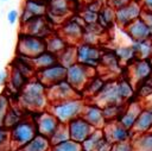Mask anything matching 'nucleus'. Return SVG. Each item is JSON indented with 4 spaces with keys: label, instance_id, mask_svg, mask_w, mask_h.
<instances>
[{
    "label": "nucleus",
    "instance_id": "4",
    "mask_svg": "<svg viewBox=\"0 0 152 151\" xmlns=\"http://www.w3.org/2000/svg\"><path fill=\"white\" fill-rule=\"evenodd\" d=\"M46 50L45 38L20 32L17 42V55L33 58Z\"/></svg>",
    "mask_w": 152,
    "mask_h": 151
},
{
    "label": "nucleus",
    "instance_id": "5",
    "mask_svg": "<svg viewBox=\"0 0 152 151\" xmlns=\"http://www.w3.org/2000/svg\"><path fill=\"white\" fill-rule=\"evenodd\" d=\"M52 24L46 18V15H39L30 18L28 20L21 23V30L20 32L38 36L42 38H46L50 33H52Z\"/></svg>",
    "mask_w": 152,
    "mask_h": 151
},
{
    "label": "nucleus",
    "instance_id": "11",
    "mask_svg": "<svg viewBox=\"0 0 152 151\" xmlns=\"http://www.w3.org/2000/svg\"><path fill=\"white\" fill-rule=\"evenodd\" d=\"M8 73H10V76H8L7 86L12 92H20L25 87V84L30 81V78L25 76L14 65H11V68L8 69Z\"/></svg>",
    "mask_w": 152,
    "mask_h": 151
},
{
    "label": "nucleus",
    "instance_id": "6",
    "mask_svg": "<svg viewBox=\"0 0 152 151\" xmlns=\"http://www.w3.org/2000/svg\"><path fill=\"white\" fill-rule=\"evenodd\" d=\"M141 12H142V7L140 5V1L131 0L124 6L115 10V23L125 29L132 21L140 18Z\"/></svg>",
    "mask_w": 152,
    "mask_h": 151
},
{
    "label": "nucleus",
    "instance_id": "20",
    "mask_svg": "<svg viewBox=\"0 0 152 151\" xmlns=\"http://www.w3.org/2000/svg\"><path fill=\"white\" fill-rule=\"evenodd\" d=\"M11 150L10 146V128L0 126V151Z\"/></svg>",
    "mask_w": 152,
    "mask_h": 151
},
{
    "label": "nucleus",
    "instance_id": "25",
    "mask_svg": "<svg viewBox=\"0 0 152 151\" xmlns=\"http://www.w3.org/2000/svg\"><path fill=\"white\" fill-rule=\"evenodd\" d=\"M140 5L142 7V11L152 12V0H140Z\"/></svg>",
    "mask_w": 152,
    "mask_h": 151
},
{
    "label": "nucleus",
    "instance_id": "13",
    "mask_svg": "<svg viewBox=\"0 0 152 151\" xmlns=\"http://www.w3.org/2000/svg\"><path fill=\"white\" fill-rule=\"evenodd\" d=\"M31 59H32V63H33V67L36 70H42V69H45L48 67H51V65L58 63L57 55L53 52H50L48 50L43 51L42 54H39L38 56H36Z\"/></svg>",
    "mask_w": 152,
    "mask_h": 151
},
{
    "label": "nucleus",
    "instance_id": "1",
    "mask_svg": "<svg viewBox=\"0 0 152 151\" xmlns=\"http://www.w3.org/2000/svg\"><path fill=\"white\" fill-rule=\"evenodd\" d=\"M80 8L81 5L77 0H49L45 15L52 25H61L69 17L78 12Z\"/></svg>",
    "mask_w": 152,
    "mask_h": 151
},
{
    "label": "nucleus",
    "instance_id": "26",
    "mask_svg": "<svg viewBox=\"0 0 152 151\" xmlns=\"http://www.w3.org/2000/svg\"><path fill=\"white\" fill-rule=\"evenodd\" d=\"M78 1V4L81 5V6H83V5H87V4H89V2H91V1H94V0H77Z\"/></svg>",
    "mask_w": 152,
    "mask_h": 151
},
{
    "label": "nucleus",
    "instance_id": "28",
    "mask_svg": "<svg viewBox=\"0 0 152 151\" xmlns=\"http://www.w3.org/2000/svg\"><path fill=\"white\" fill-rule=\"evenodd\" d=\"M0 1H2V2H5V1H7V0H0Z\"/></svg>",
    "mask_w": 152,
    "mask_h": 151
},
{
    "label": "nucleus",
    "instance_id": "19",
    "mask_svg": "<svg viewBox=\"0 0 152 151\" xmlns=\"http://www.w3.org/2000/svg\"><path fill=\"white\" fill-rule=\"evenodd\" d=\"M10 99L6 94H0V126H4L5 117L10 109Z\"/></svg>",
    "mask_w": 152,
    "mask_h": 151
},
{
    "label": "nucleus",
    "instance_id": "14",
    "mask_svg": "<svg viewBox=\"0 0 152 151\" xmlns=\"http://www.w3.org/2000/svg\"><path fill=\"white\" fill-rule=\"evenodd\" d=\"M97 23L103 29H110L114 24H116L115 23V8H113L112 6L104 2L99 11Z\"/></svg>",
    "mask_w": 152,
    "mask_h": 151
},
{
    "label": "nucleus",
    "instance_id": "24",
    "mask_svg": "<svg viewBox=\"0 0 152 151\" xmlns=\"http://www.w3.org/2000/svg\"><path fill=\"white\" fill-rule=\"evenodd\" d=\"M8 76H10V73H8V69L6 70H0V84H7L8 82Z\"/></svg>",
    "mask_w": 152,
    "mask_h": 151
},
{
    "label": "nucleus",
    "instance_id": "27",
    "mask_svg": "<svg viewBox=\"0 0 152 151\" xmlns=\"http://www.w3.org/2000/svg\"><path fill=\"white\" fill-rule=\"evenodd\" d=\"M39 1H44V2H48L49 0H39Z\"/></svg>",
    "mask_w": 152,
    "mask_h": 151
},
{
    "label": "nucleus",
    "instance_id": "8",
    "mask_svg": "<svg viewBox=\"0 0 152 151\" xmlns=\"http://www.w3.org/2000/svg\"><path fill=\"white\" fill-rule=\"evenodd\" d=\"M101 57L102 56H101L100 50L94 45H90L87 43L77 48V61L84 65L93 68L99 63Z\"/></svg>",
    "mask_w": 152,
    "mask_h": 151
},
{
    "label": "nucleus",
    "instance_id": "23",
    "mask_svg": "<svg viewBox=\"0 0 152 151\" xmlns=\"http://www.w3.org/2000/svg\"><path fill=\"white\" fill-rule=\"evenodd\" d=\"M128 1H131V0H104V2L106 4H108L109 6H112L113 8H119V7H121V6H124L125 4H127Z\"/></svg>",
    "mask_w": 152,
    "mask_h": 151
},
{
    "label": "nucleus",
    "instance_id": "15",
    "mask_svg": "<svg viewBox=\"0 0 152 151\" xmlns=\"http://www.w3.org/2000/svg\"><path fill=\"white\" fill-rule=\"evenodd\" d=\"M36 127L37 132L39 134H43L45 137H49L53 134V131L56 128V121L53 117L48 115V114H42L39 119L36 121Z\"/></svg>",
    "mask_w": 152,
    "mask_h": 151
},
{
    "label": "nucleus",
    "instance_id": "29",
    "mask_svg": "<svg viewBox=\"0 0 152 151\" xmlns=\"http://www.w3.org/2000/svg\"><path fill=\"white\" fill-rule=\"evenodd\" d=\"M133 1H140V0H133Z\"/></svg>",
    "mask_w": 152,
    "mask_h": 151
},
{
    "label": "nucleus",
    "instance_id": "16",
    "mask_svg": "<svg viewBox=\"0 0 152 151\" xmlns=\"http://www.w3.org/2000/svg\"><path fill=\"white\" fill-rule=\"evenodd\" d=\"M49 146L48 138L43 134L37 133L26 145H24L18 151H46Z\"/></svg>",
    "mask_w": 152,
    "mask_h": 151
},
{
    "label": "nucleus",
    "instance_id": "17",
    "mask_svg": "<svg viewBox=\"0 0 152 151\" xmlns=\"http://www.w3.org/2000/svg\"><path fill=\"white\" fill-rule=\"evenodd\" d=\"M57 58H58V63H61L65 68H69L70 65L77 62V48L66 46L63 51H61L57 55Z\"/></svg>",
    "mask_w": 152,
    "mask_h": 151
},
{
    "label": "nucleus",
    "instance_id": "22",
    "mask_svg": "<svg viewBox=\"0 0 152 151\" xmlns=\"http://www.w3.org/2000/svg\"><path fill=\"white\" fill-rule=\"evenodd\" d=\"M140 17H141L142 20L146 23V25L148 26V29H150V31H151V33H152V12L142 11Z\"/></svg>",
    "mask_w": 152,
    "mask_h": 151
},
{
    "label": "nucleus",
    "instance_id": "7",
    "mask_svg": "<svg viewBox=\"0 0 152 151\" xmlns=\"http://www.w3.org/2000/svg\"><path fill=\"white\" fill-rule=\"evenodd\" d=\"M36 76L45 87H50L66 78V68L61 63H56L45 69L37 70Z\"/></svg>",
    "mask_w": 152,
    "mask_h": 151
},
{
    "label": "nucleus",
    "instance_id": "2",
    "mask_svg": "<svg viewBox=\"0 0 152 151\" xmlns=\"http://www.w3.org/2000/svg\"><path fill=\"white\" fill-rule=\"evenodd\" d=\"M45 86L38 80H30L19 92V103L28 109L39 108L45 101Z\"/></svg>",
    "mask_w": 152,
    "mask_h": 151
},
{
    "label": "nucleus",
    "instance_id": "10",
    "mask_svg": "<svg viewBox=\"0 0 152 151\" xmlns=\"http://www.w3.org/2000/svg\"><path fill=\"white\" fill-rule=\"evenodd\" d=\"M126 33L134 40V42H140L145 40L148 38H152V33L146 25V23L142 20V18H138L134 21H132L129 25L125 27Z\"/></svg>",
    "mask_w": 152,
    "mask_h": 151
},
{
    "label": "nucleus",
    "instance_id": "12",
    "mask_svg": "<svg viewBox=\"0 0 152 151\" xmlns=\"http://www.w3.org/2000/svg\"><path fill=\"white\" fill-rule=\"evenodd\" d=\"M45 44H46V50L50 52H53L58 55L61 51H63L68 46V42L61 33H50L45 38Z\"/></svg>",
    "mask_w": 152,
    "mask_h": 151
},
{
    "label": "nucleus",
    "instance_id": "21",
    "mask_svg": "<svg viewBox=\"0 0 152 151\" xmlns=\"http://www.w3.org/2000/svg\"><path fill=\"white\" fill-rule=\"evenodd\" d=\"M6 19H7V23L10 24V25H14V24H17L18 23V20L20 19V13H19V11L18 10H10L8 12H7V14H6Z\"/></svg>",
    "mask_w": 152,
    "mask_h": 151
},
{
    "label": "nucleus",
    "instance_id": "9",
    "mask_svg": "<svg viewBox=\"0 0 152 151\" xmlns=\"http://www.w3.org/2000/svg\"><path fill=\"white\" fill-rule=\"evenodd\" d=\"M48 10V2L39 0H25L23 11L20 13V23H24L33 17L45 15Z\"/></svg>",
    "mask_w": 152,
    "mask_h": 151
},
{
    "label": "nucleus",
    "instance_id": "3",
    "mask_svg": "<svg viewBox=\"0 0 152 151\" xmlns=\"http://www.w3.org/2000/svg\"><path fill=\"white\" fill-rule=\"evenodd\" d=\"M36 124L27 120L21 119L18 124L10 128V146L11 150L18 151L24 145H26L36 134H37Z\"/></svg>",
    "mask_w": 152,
    "mask_h": 151
},
{
    "label": "nucleus",
    "instance_id": "18",
    "mask_svg": "<svg viewBox=\"0 0 152 151\" xmlns=\"http://www.w3.org/2000/svg\"><path fill=\"white\" fill-rule=\"evenodd\" d=\"M21 119H23L21 113H20L17 108H14V107L11 106L10 109H8V112H7V114H6V117H5L4 126L7 127V128H11V127H13L15 124H18Z\"/></svg>",
    "mask_w": 152,
    "mask_h": 151
}]
</instances>
